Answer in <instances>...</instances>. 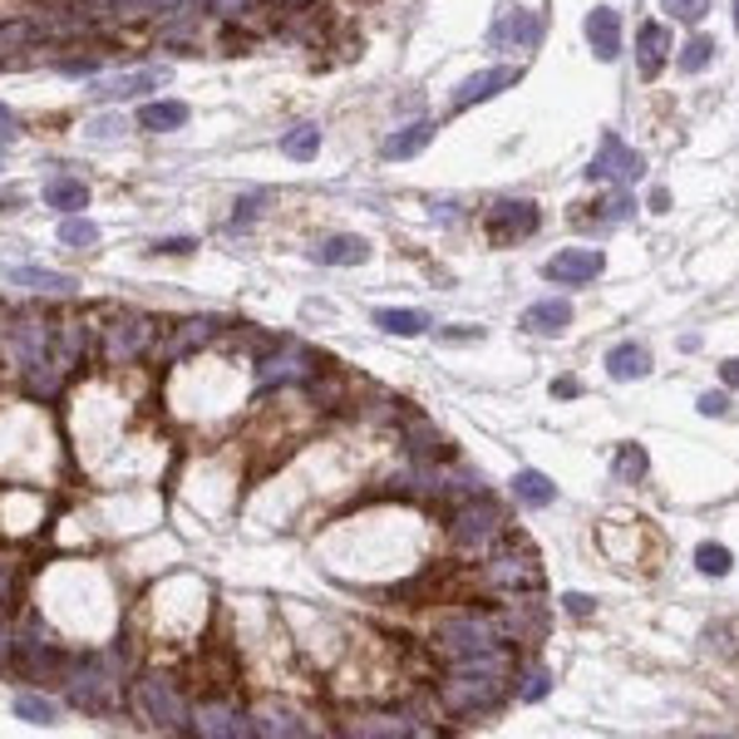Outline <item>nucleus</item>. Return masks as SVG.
<instances>
[{
  "label": "nucleus",
  "instance_id": "39448f33",
  "mask_svg": "<svg viewBox=\"0 0 739 739\" xmlns=\"http://www.w3.org/2000/svg\"><path fill=\"white\" fill-rule=\"evenodd\" d=\"M153 345V321L139 311H119L109 325H104V361L109 365H129Z\"/></svg>",
  "mask_w": 739,
  "mask_h": 739
},
{
  "label": "nucleus",
  "instance_id": "de8ad7c7",
  "mask_svg": "<svg viewBox=\"0 0 739 739\" xmlns=\"http://www.w3.org/2000/svg\"><path fill=\"white\" fill-rule=\"evenodd\" d=\"M720 375H725V385H735V389H739V361H725V365H720Z\"/></svg>",
  "mask_w": 739,
  "mask_h": 739
},
{
  "label": "nucleus",
  "instance_id": "9b49d317",
  "mask_svg": "<svg viewBox=\"0 0 739 739\" xmlns=\"http://www.w3.org/2000/svg\"><path fill=\"white\" fill-rule=\"evenodd\" d=\"M188 730L203 739H247L251 720L237 715L232 705H197V710H188Z\"/></svg>",
  "mask_w": 739,
  "mask_h": 739
},
{
  "label": "nucleus",
  "instance_id": "6ab92c4d",
  "mask_svg": "<svg viewBox=\"0 0 739 739\" xmlns=\"http://www.w3.org/2000/svg\"><path fill=\"white\" fill-rule=\"evenodd\" d=\"M10 287H25V291H40V296H65L74 291L79 281L65 277V271H50V267H10L6 271Z\"/></svg>",
  "mask_w": 739,
  "mask_h": 739
},
{
  "label": "nucleus",
  "instance_id": "bb28decb",
  "mask_svg": "<svg viewBox=\"0 0 739 739\" xmlns=\"http://www.w3.org/2000/svg\"><path fill=\"white\" fill-rule=\"evenodd\" d=\"M45 203L60 207V213H79V207L89 203V188H84L79 178L60 173V178H50V183H45Z\"/></svg>",
  "mask_w": 739,
  "mask_h": 739
},
{
  "label": "nucleus",
  "instance_id": "f03ea898",
  "mask_svg": "<svg viewBox=\"0 0 739 739\" xmlns=\"http://www.w3.org/2000/svg\"><path fill=\"white\" fill-rule=\"evenodd\" d=\"M435 646L443 656L453 661H469V656H489V651L503 646V631H499V617H449L435 626Z\"/></svg>",
  "mask_w": 739,
  "mask_h": 739
},
{
  "label": "nucleus",
  "instance_id": "0eeeda50",
  "mask_svg": "<svg viewBox=\"0 0 739 739\" xmlns=\"http://www.w3.org/2000/svg\"><path fill=\"white\" fill-rule=\"evenodd\" d=\"M168 84V65H143V69H124V74H104L89 84V99L99 104H119V99H139V94Z\"/></svg>",
  "mask_w": 739,
  "mask_h": 739
},
{
  "label": "nucleus",
  "instance_id": "f257e3e1",
  "mask_svg": "<svg viewBox=\"0 0 739 739\" xmlns=\"http://www.w3.org/2000/svg\"><path fill=\"white\" fill-rule=\"evenodd\" d=\"M508 695V675H503V646L489 656H469L453 661L449 681H443V705L453 715H489L503 705Z\"/></svg>",
  "mask_w": 739,
  "mask_h": 739
},
{
  "label": "nucleus",
  "instance_id": "79ce46f5",
  "mask_svg": "<svg viewBox=\"0 0 739 739\" xmlns=\"http://www.w3.org/2000/svg\"><path fill=\"white\" fill-rule=\"evenodd\" d=\"M547 685H553V681H547L543 671H533V675H527V685H523V700H543Z\"/></svg>",
  "mask_w": 739,
  "mask_h": 739
},
{
  "label": "nucleus",
  "instance_id": "5701e85b",
  "mask_svg": "<svg viewBox=\"0 0 739 739\" xmlns=\"http://www.w3.org/2000/svg\"><path fill=\"white\" fill-rule=\"evenodd\" d=\"M311 257L321 261V267H361L370 257V242L365 237H331V242H321Z\"/></svg>",
  "mask_w": 739,
  "mask_h": 739
},
{
  "label": "nucleus",
  "instance_id": "b1692460",
  "mask_svg": "<svg viewBox=\"0 0 739 739\" xmlns=\"http://www.w3.org/2000/svg\"><path fill=\"white\" fill-rule=\"evenodd\" d=\"M429 143H435V124H405V129H395L385 143H379V153L385 158H415V153H425Z\"/></svg>",
  "mask_w": 739,
  "mask_h": 739
},
{
  "label": "nucleus",
  "instance_id": "a878e982",
  "mask_svg": "<svg viewBox=\"0 0 739 739\" xmlns=\"http://www.w3.org/2000/svg\"><path fill=\"white\" fill-rule=\"evenodd\" d=\"M513 499H523L527 508H547L557 499V483L537 469H523V473H513Z\"/></svg>",
  "mask_w": 739,
  "mask_h": 739
},
{
  "label": "nucleus",
  "instance_id": "a211bd4d",
  "mask_svg": "<svg viewBox=\"0 0 739 739\" xmlns=\"http://www.w3.org/2000/svg\"><path fill=\"white\" fill-rule=\"evenodd\" d=\"M567 325H572V301H563V296H547V301H533L523 311V331H533V335H563Z\"/></svg>",
  "mask_w": 739,
  "mask_h": 739
},
{
  "label": "nucleus",
  "instance_id": "7ed1b4c3",
  "mask_svg": "<svg viewBox=\"0 0 739 739\" xmlns=\"http://www.w3.org/2000/svg\"><path fill=\"white\" fill-rule=\"evenodd\" d=\"M69 700L79 710H109L119 700V665L114 656H84L69 665Z\"/></svg>",
  "mask_w": 739,
  "mask_h": 739
},
{
  "label": "nucleus",
  "instance_id": "1a4fd4ad",
  "mask_svg": "<svg viewBox=\"0 0 739 739\" xmlns=\"http://www.w3.org/2000/svg\"><path fill=\"white\" fill-rule=\"evenodd\" d=\"M489 582L513 591V597H523V591H537L543 587V567H537L533 553H503L489 563Z\"/></svg>",
  "mask_w": 739,
  "mask_h": 739
},
{
  "label": "nucleus",
  "instance_id": "4c0bfd02",
  "mask_svg": "<svg viewBox=\"0 0 739 739\" xmlns=\"http://www.w3.org/2000/svg\"><path fill=\"white\" fill-rule=\"evenodd\" d=\"M15 591H20L15 563H10V557H0V607H6V601H15Z\"/></svg>",
  "mask_w": 739,
  "mask_h": 739
},
{
  "label": "nucleus",
  "instance_id": "2eb2a0df",
  "mask_svg": "<svg viewBox=\"0 0 739 739\" xmlns=\"http://www.w3.org/2000/svg\"><path fill=\"white\" fill-rule=\"evenodd\" d=\"M587 45H591V55L597 60H617L621 55V15L611 6H597L587 15Z\"/></svg>",
  "mask_w": 739,
  "mask_h": 739
},
{
  "label": "nucleus",
  "instance_id": "f8f14e48",
  "mask_svg": "<svg viewBox=\"0 0 739 739\" xmlns=\"http://www.w3.org/2000/svg\"><path fill=\"white\" fill-rule=\"evenodd\" d=\"M315 370H321V361H315L311 351H301V345H281L277 355H267L257 370L261 385H291V379H315Z\"/></svg>",
  "mask_w": 739,
  "mask_h": 739
},
{
  "label": "nucleus",
  "instance_id": "423d86ee",
  "mask_svg": "<svg viewBox=\"0 0 739 739\" xmlns=\"http://www.w3.org/2000/svg\"><path fill=\"white\" fill-rule=\"evenodd\" d=\"M139 715L153 730H188V705L183 695L173 690V681H163V675H148V681H139Z\"/></svg>",
  "mask_w": 739,
  "mask_h": 739
},
{
  "label": "nucleus",
  "instance_id": "dca6fc26",
  "mask_svg": "<svg viewBox=\"0 0 739 739\" xmlns=\"http://www.w3.org/2000/svg\"><path fill=\"white\" fill-rule=\"evenodd\" d=\"M665 60H671V30H665L661 20H646V25L636 30V65L646 79H656L665 69Z\"/></svg>",
  "mask_w": 739,
  "mask_h": 739
},
{
  "label": "nucleus",
  "instance_id": "37998d69",
  "mask_svg": "<svg viewBox=\"0 0 739 739\" xmlns=\"http://www.w3.org/2000/svg\"><path fill=\"white\" fill-rule=\"evenodd\" d=\"M124 129H129V124H124V119H94V139H114V133H124Z\"/></svg>",
  "mask_w": 739,
  "mask_h": 739
},
{
  "label": "nucleus",
  "instance_id": "4be33fe9",
  "mask_svg": "<svg viewBox=\"0 0 739 739\" xmlns=\"http://www.w3.org/2000/svg\"><path fill=\"white\" fill-rule=\"evenodd\" d=\"M607 375L611 379H646L651 375V351H646V345H631V341L611 345V351H607Z\"/></svg>",
  "mask_w": 739,
  "mask_h": 739
},
{
  "label": "nucleus",
  "instance_id": "49530a36",
  "mask_svg": "<svg viewBox=\"0 0 739 739\" xmlns=\"http://www.w3.org/2000/svg\"><path fill=\"white\" fill-rule=\"evenodd\" d=\"M651 213H671V193H665V188L651 193Z\"/></svg>",
  "mask_w": 739,
  "mask_h": 739
},
{
  "label": "nucleus",
  "instance_id": "f704fd0d",
  "mask_svg": "<svg viewBox=\"0 0 739 739\" xmlns=\"http://www.w3.org/2000/svg\"><path fill=\"white\" fill-rule=\"evenodd\" d=\"M715 60V40L710 35H695V40H685V50H681V69L685 74H695V69H705Z\"/></svg>",
  "mask_w": 739,
  "mask_h": 739
},
{
  "label": "nucleus",
  "instance_id": "09e8293b",
  "mask_svg": "<svg viewBox=\"0 0 739 739\" xmlns=\"http://www.w3.org/2000/svg\"><path fill=\"white\" fill-rule=\"evenodd\" d=\"M207 6H213V10H222V15H232V10H242V6H247V0H207Z\"/></svg>",
  "mask_w": 739,
  "mask_h": 739
},
{
  "label": "nucleus",
  "instance_id": "473e14b6",
  "mask_svg": "<svg viewBox=\"0 0 739 739\" xmlns=\"http://www.w3.org/2000/svg\"><path fill=\"white\" fill-rule=\"evenodd\" d=\"M695 567H700L705 577H725L735 567V557H730V547H720V543H700V553H695Z\"/></svg>",
  "mask_w": 739,
  "mask_h": 739
},
{
  "label": "nucleus",
  "instance_id": "c9c22d12",
  "mask_svg": "<svg viewBox=\"0 0 739 739\" xmlns=\"http://www.w3.org/2000/svg\"><path fill=\"white\" fill-rule=\"evenodd\" d=\"M646 469H651V459H646V449H641V443H626V449L617 453V479H631V483H636Z\"/></svg>",
  "mask_w": 739,
  "mask_h": 739
},
{
  "label": "nucleus",
  "instance_id": "3c124183",
  "mask_svg": "<svg viewBox=\"0 0 739 739\" xmlns=\"http://www.w3.org/2000/svg\"><path fill=\"white\" fill-rule=\"evenodd\" d=\"M0 139H15V119L6 109H0Z\"/></svg>",
  "mask_w": 739,
  "mask_h": 739
},
{
  "label": "nucleus",
  "instance_id": "cd10ccee",
  "mask_svg": "<svg viewBox=\"0 0 739 739\" xmlns=\"http://www.w3.org/2000/svg\"><path fill=\"white\" fill-rule=\"evenodd\" d=\"M375 325L385 335H425L429 315L425 311H375Z\"/></svg>",
  "mask_w": 739,
  "mask_h": 739
},
{
  "label": "nucleus",
  "instance_id": "20e7f679",
  "mask_svg": "<svg viewBox=\"0 0 739 739\" xmlns=\"http://www.w3.org/2000/svg\"><path fill=\"white\" fill-rule=\"evenodd\" d=\"M503 508L493 499H473V503H463L459 513H453V543L459 547H469V553H489L493 543H499L503 537Z\"/></svg>",
  "mask_w": 739,
  "mask_h": 739
},
{
  "label": "nucleus",
  "instance_id": "ddd939ff",
  "mask_svg": "<svg viewBox=\"0 0 739 739\" xmlns=\"http://www.w3.org/2000/svg\"><path fill=\"white\" fill-rule=\"evenodd\" d=\"M517 79H523V69H517V65H499V69H479V74H469V79L459 84V94H453V109H469V104L493 99V94L513 89Z\"/></svg>",
  "mask_w": 739,
  "mask_h": 739
},
{
  "label": "nucleus",
  "instance_id": "9d476101",
  "mask_svg": "<svg viewBox=\"0 0 739 739\" xmlns=\"http://www.w3.org/2000/svg\"><path fill=\"white\" fill-rule=\"evenodd\" d=\"M641 173H646V158L631 153L617 133H607V139H601V153L591 158V168H587V178H617V183H636Z\"/></svg>",
  "mask_w": 739,
  "mask_h": 739
},
{
  "label": "nucleus",
  "instance_id": "412c9836",
  "mask_svg": "<svg viewBox=\"0 0 739 739\" xmlns=\"http://www.w3.org/2000/svg\"><path fill=\"white\" fill-rule=\"evenodd\" d=\"M217 335V321L213 315H193V321H178L173 325V341H168L163 361H183L188 351H197V345H207Z\"/></svg>",
  "mask_w": 739,
  "mask_h": 739
},
{
  "label": "nucleus",
  "instance_id": "6e6552de",
  "mask_svg": "<svg viewBox=\"0 0 739 739\" xmlns=\"http://www.w3.org/2000/svg\"><path fill=\"white\" fill-rule=\"evenodd\" d=\"M601 267H607V257H601V251H591V247H567V251H557V257L547 261L543 277L557 281V287H587L591 277H601Z\"/></svg>",
  "mask_w": 739,
  "mask_h": 739
},
{
  "label": "nucleus",
  "instance_id": "58836bf2",
  "mask_svg": "<svg viewBox=\"0 0 739 739\" xmlns=\"http://www.w3.org/2000/svg\"><path fill=\"white\" fill-rule=\"evenodd\" d=\"M261 203H267V193H251V197H242V203H237V213H232V222H237V227H247V222L261 213Z\"/></svg>",
  "mask_w": 739,
  "mask_h": 739
},
{
  "label": "nucleus",
  "instance_id": "c03bdc74",
  "mask_svg": "<svg viewBox=\"0 0 739 739\" xmlns=\"http://www.w3.org/2000/svg\"><path fill=\"white\" fill-rule=\"evenodd\" d=\"M567 611H572V617H587V611H591V597H582V591H567Z\"/></svg>",
  "mask_w": 739,
  "mask_h": 739
},
{
  "label": "nucleus",
  "instance_id": "7c9ffc66",
  "mask_svg": "<svg viewBox=\"0 0 739 739\" xmlns=\"http://www.w3.org/2000/svg\"><path fill=\"white\" fill-rule=\"evenodd\" d=\"M281 153L287 158H315L321 153V129H315V124H296L287 139H281Z\"/></svg>",
  "mask_w": 739,
  "mask_h": 739
},
{
  "label": "nucleus",
  "instance_id": "aec40b11",
  "mask_svg": "<svg viewBox=\"0 0 739 739\" xmlns=\"http://www.w3.org/2000/svg\"><path fill=\"white\" fill-rule=\"evenodd\" d=\"M10 341H15V355H20V365H25V370L50 361V325L35 321V315H25V321L10 331Z\"/></svg>",
  "mask_w": 739,
  "mask_h": 739
},
{
  "label": "nucleus",
  "instance_id": "e433bc0d",
  "mask_svg": "<svg viewBox=\"0 0 739 739\" xmlns=\"http://www.w3.org/2000/svg\"><path fill=\"white\" fill-rule=\"evenodd\" d=\"M661 10L671 20H681V25H700L705 10H710V0H661Z\"/></svg>",
  "mask_w": 739,
  "mask_h": 739
},
{
  "label": "nucleus",
  "instance_id": "a18cd8bd",
  "mask_svg": "<svg viewBox=\"0 0 739 739\" xmlns=\"http://www.w3.org/2000/svg\"><path fill=\"white\" fill-rule=\"evenodd\" d=\"M10 651H15V641H10V626H6V621H0V665L10 661Z\"/></svg>",
  "mask_w": 739,
  "mask_h": 739
},
{
  "label": "nucleus",
  "instance_id": "393cba45",
  "mask_svg": "<svg viewBox=\"0 0 739 739\" xmlns=\"http://www.w3.org/2000/svg\"><path fill=\"white\" fill-rule=\"evenodd\" d=\"M183 124H188V104H178V99H153L139 109V129L148 133H173Z\"/></svg>",
  "mask_w": 739,
  "mask_h": 739
},
{
  "label": "nucleus",
  "instance_id": "8fccbe9b",
  "mask_svg": "<svg viewBox=\"0 0 739 739\" xmlns=\"http://www.w3.org/2000/svg\"><path fill=\"white\" fill-rule=\"evenodd\" d=\"M553 395H563V399H572V395H577V379H557V385H553Z\"/></svg>",
  "mask_w": 739,
  "mask_h": 739
},
{
  "label": "nucleus",
  "instance_id": "c85d7f7f",
  "mask_svg": "<svg viewBox=\"0 0 739 739\" xmlns=\"http://www.w3.org/2000/svg\"><path fill=\"white\" fill-rule=\"evenodd\" d=\"M60 242H65L69 251H89L94 242H99V227H94L84 213H65V222H60Z\"/></svg>",
  "mask_w": 739,
  "mask_h": 739
},
{
  "label": "nucleus",
  "instance_id": "ea45409f",
  "mask_svg": "<svg viewBox=\"0 0 739 739\" xmlns=\"http://www.w3.org/2000/svg\"><path fill=\"white\" fill-rule=\"evenodd\" d=\"M197 242L193 237H163V242H153V251H163V257H183V251H193Z\"/></svg>",
  "mask_w": 739,
  "mask_h": 739
},
{
  "label": "nucleus",
  "instance_id": "c756f323",
  "mask_svg": "<svg viewBox=\"0 0 739 739\" xmlns=\"http://www.w3.org/2000/svg\"><path fill=\"white\" fill-rule=\"evenodd\" d=\"M351 735H361V739H389V735H415V725H405L399 715H365V720H351Z\"/></svg>",
  "mask_w": 739,
  "mask_h": 739
},
{
  "label": "nucleus",
  "instance_id": "603ef678",
  "mask_svg": "<svg viewBox=\"0 0 739 739\" xmlns=\"http://www.w3.org/2000/svg\"><path fill=\"white\" fill-rule=\"evenodd\" d=\"M735 30H739V0H735Z\"/></svg>",
  "mask_w": 739,
  "mask_h": 739
},
{
  "label": "nucleus",
  "instance_id": "a19ab883",
  "mask_svg": "<svg viewBox=\"0 0 739 739\" xmlns=\"http://www.w3.org/2000/svg\"><path fill=\"white\" fill-rule=\"evenodd\" d=\"M700 415H730V395H700Z\"/></svg>",
  "mask_w": 739,
  "mask_h": 739
},
{
  "label": "nucleus",
  "instance_id": "4468645a",
  "mask_svg": "<svg viewBox=\"0 0 739 739\" xmlns=\"http://www.w3.org/2000/svg\"><path fill=\"white\" fill-rule=\"evenodd\" d=\"M537 222H543V217H537L533 203H499L489 213V237L499 242V247H503V242H523V237H533V232H537Z\"/></svg>",
  "mask_w": 739,
  "mask_h": 739
},
{
  "label": "nucleus",
  "instance_id": "2f4dec72",
  "mask_svg": "<svg viewBox=\"0 0 739 739\" xmlns=\"http://www.w3.org/2000/svg\"><path fill=\"white\" fill-rule=\"evenodd\" d=\"M251 735H306V725L291 710H261L251 720Z\"/></svg>",
  "mask_w": 739,
  "mask_h": 739
},
{
  "label": "nucleus",
  "instance_id": "72a5a7b5",
  "mask_svg": "<svg viewBox=\"0 0 739 739\" xmlns=\"http://www.w3.org/2000/svg\"><path fill=\"white\" fill-rule=\"evenodd\" d=\"M15 715L30 725H55V700H45V695H15Z\"/></svg>",
  "mask_w": 739,
  "mask_h": 739
},
{
  "label": "nucleus",
  "instance_id": "f3484780",
  "mask_svg": "<svg viewBox=\"0 0 739 739\" xmlns=\"http://www.w3.org/2000/svg\"><path fill=\"white\" fill-rule=\"evenodd\" d=\"M537 35H543V25H537L533 10H513V15H503L499 25H493V45L499 50H533Z\"/></svg>",
  "mask_w": 739,
  "mask_h": 739
}]
</instances>
